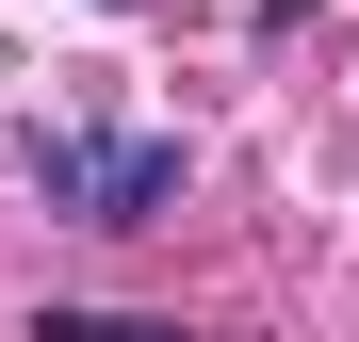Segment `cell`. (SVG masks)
I'll use <instances>...</instances> for the list:
<instances>
[{"label": "cell", "mask_w": 359, "mask_h": 342, "mask_svg": "<svg viewBox=\"0 0 359 342\" xmlns=\"http://www.w3.org/2000/svg\"><path fill=\"white\" fill-rule=\"evenodd\" d=\"M180 131H131V147H98V131H33V196L49 212H82V228H163L180 212Z\"/></svg>", "instance_id": "cell-1"}, {"label": "cell", "mask_w": 359, "mask_h": 342, "mask_svg": "<svg viewBox=\"0 0 359 342\" xmlns=\"http://www.w3.org/2000/svg\"><path fill=\"white\" fill-rule=\"evenodd\" d=\"M33 342H196V326H163V310H33Z\"/></svg>", "instance_id": "cell-2"}, {"label": "cell", "mask_w": 359, "mask_h": 342, "mask_svg": "<svg viewBox=\"0 0 359 342\" xmlns=\"http://www.w3.org/2000/svg\"><path fill=\"white\" fill-rule=\"evenodd\" d=\"M98 17H131V0H98Z\"/></svg>", "instance_id": "cell-3"}]
</instances>
